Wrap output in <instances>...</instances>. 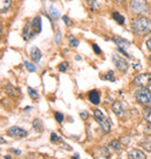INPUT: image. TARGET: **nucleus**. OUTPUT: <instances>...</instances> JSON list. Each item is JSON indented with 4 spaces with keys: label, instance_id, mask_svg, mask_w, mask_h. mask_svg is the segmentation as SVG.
I'll return each mask as SVG.
<instances>
[{
    "label": "nucleus",
    "instance_id": "f257e3e1",
    "mask_svg": "<svg viewBox=\"0 0 151 159\" xmlns=\"http://www.w3.org/2000/svg\"><path fill=\"white\" fill-rule=\"evenodd\" d=\"M131 28H133L134 33H136L140 36L149 35L151 33V20H149L145 16L135 19L131 22Z\"/></svg>",
    "mask_w": 151,
    "mask_h": 159
},
{
    "label": "nucleus",
    "instance_id": "f03ea898",
    "mask_svg": "<svg viewBox=\"0 0 151 159\" xmlns=\"http://www.w3.org/2000/svg\"><path fill=\"white\" fill-rule=\"evenodd\" d=\"M135 98L140 105L149 107L151 105V92L145 87H141L135 92Z\"/></svg>",
    "mask_w": 151,
    "mask_h": 159
},
{
    "label": "nucleus",
    "instance_id": "7ed1b4c3",
    "mask_svg": "<svg viewBox=\"0 0 151 159\" xmlns=\"http://www.w3.org/2000/svg\"><path fill=\"white\" fill-rule=\"evenodd\" d=\"M130 8L137 15H145L148 13L149 6H148L147 0H131L130 1Z\"/></svg>",
    "mask_w": 151,
    "mask_h": 159
},
{
    "label": "nucleus",
    "instance_id": "20e7f679",
    "mask_svg": "<svg viewBox=\"0 0 151 159\" xmlns=\"http://www.w3.org/2000/svg\"><path fill=\"white\" fill-rule=\"evenodd\" d=\"M94 117H95L97 122L99 123V125L101 127V130L103 133L108 134L111 131V122H109V120L103 115V113L100 109H95L94 111Z\"/></svg>",
    "mask_w": 151,
    "mask_h": 159
},
{
    "label": "nucleus",
    "instance_id": "39448f33",
    "mask_svg": "<svg viewBox=\"0 0 151 159\" xmlns=\"http://www.w3.org/2000/svg\"><path fill=\"white\" fill-rule=\"evenodd\" d=\"M134 84L140 86V87H150L151 86V73H142L138 75L135 79H134Z\"/></svg>",
    "mask_w": 151,
    "mask_h": 159
},
{
    "label": "nucleus",
    "instance_id": "423d86ee",
    "mask_svg": "<svg viewBox=\"0 0 151 159\" xmlns=\"http://www.w3.org/2000/svg\"><path fill=\"white\" fill-rule=\"evenodd\" d=\"M113 63L116 66V69L121 72H127L129 67V63L126 61L125 58H122L119 53H113Z\"/></svg>",
    "mask_w": 151,
    "mask_h": 159
},
{
    "label": "nucleus",
    "instance_id": "0eeeda50",
    "mask_svg": "<svg viewBox=\"0 0 151 159\" xmlns=\"http://www.w3.org/2000/svg\"><path fill=\"white\" fill-rule=\"evenodd\" d=\"M8 135L13 138H25L27 136V131L20 127H11L8 129Z\"/></svg>",
    "mask_w": 151,
    "mask_h": 159
},
{
    "label": "nucleus",
    "instance_id": "6e6552de",
    "mask_svg": "<svg viewBox=\"0 0 151 159\" xmlns=\"http://www.w3.org/2000/svg\"><path fill=\"white\" fill-rule=\"evenodd\" d=\"M113 41H114V43L119 47V49L127 50V49L130 47V42L125 40V39H122L121 36H114V37H113Z\"/></svg>",
    "mask_w": 151,
    "mask_h": 159
},
{
    "label": "nucleus",
    "instance_id": "1a4fd4ad",
    "mask_svg": "<svg viewBox=\"0 0 151 159\" xmlns=\"http://www.w3.org/2000/svg\"><path fill=\"white\" fill-rule=\"evenodd\" d=\"M112 109H113V111L115 113V115L117 116V117H122V116L126 114L125 107H123V105H122V102H120V101L114 102V103H113V107H112Z\"/></svg>",
    "mask_w": 151,
    "mask_h": 159
},
{
    "label": "nucleus",
    "instance_id": "9d476101",
    "mask_svg": "<svg viewBox=\"0 0 151 159\" xmlns=\"http://www.w3.org/2000/svg\"><path fill=\"white\" fill-rule=\"evenodd\" d=\"M35 35V33L33 30V28H31V25L30 23H26V26L23 28L22 30V37L25 41H29L31 40L33 37Z\"/></svg>",
    "mask_w": 151,
    "mask_h": 159
},
{
    "label": "nucleus",
    "instance_id": "9b49d317",
    "mask_svg": "<svg viewBox=\"0 0 151 159\" xmlns=\"http://www.w3.org/2000/svg\"><path fill=\"white\" fill-rule=\"evenodd\" d=\"M31 28L35 34H40L41 30H42V21H41L40 16H35V18L31 20Z\"/></svg>",
    "mask_w": 151,
    "mask_h": 159
},
{
    "label": "nucleus",
    "instance_id": "f8f14e48",
    "mask_svg": "<svg viewBox=\"0 0 151 159\" xmlns=\"http://www.w3.org/2000/svg\"><path fill=\"white\" fill-rule=\"evenodd\" d=\"M89 101L92 102L93 105H99L100 103V93L97 89H92L89 93Z\"/></svg>",
    "mask_w": 151,
    "mask_h": 159
},
{
    "label": "nucleus",
    "instance_id": "ddd939ff",
    "mask_svg": "<svg viewBox=\"0 0 151 159\" xmlns=\"http://www.w3.org/2000/svg\"><path fill=\"white\" fill-rule=\"evenodd\" d=\"M129 159H145V155L140 150H131L128 153Z\"/></svg>",
    "mask_w": 151,
    "mask_h": 159
},
{
    "label": "nucleus",
    "instance_id": "4468645a",
    "mask_svg": "<svg viewBox=\"0 0 151 159\" xmlns=\"http://www.w3.org/2000/svg\"><path fill=\"white\" fill-rule=\"evenodd\" d=\"M30 57L31 59L34 61V62H40L41 61V57H42V53L41 51L39 50V48H36V47H33L30 50Z\"/></svg>",
    "mask_w": 151,
    "mask_h": 159
},
{
    "label": "nucleus",
    "instance_id": "2eb2a0df",
    "mask_svg": "<svg viewBox=\"0 0 151 159\" xmlns=\"http://www.w3.org/2000/svg\"><path fill=\"white\" fill-rule=\"evenodd\" d=\"M5 91H6V93H7L8 95H11V97H14V98L20 97V91H19L18 89H15L14 86H12V85H7Z\"/></svg>",
    "mask_w": 151,
    "mask_h": 159
},
{
    "label": "nucleus",
    "instance_id": "dca6fc26",
    "mask_svg": "<svg viewBox=\"0 0 151 159\" xmlns=\"http://www.w3.org/2000/svg\"><path fill=\"white\" fill-rule=\"evenodd\" d=\"M12 6V0H0V11L4 13Z\"/></svg>",
    "mask_w": 151,
    "mask_h": 159
},
{
    "label": "nucleus",
    "instance_id": "f3484780",
    "mask_svg": "<svg viewBox=\"0 0 151 159\" xmlns=\"http://www.w3.org/2000/svg\"><path fill=\"white\" fill-rule=\"evenodd\" d=\"M109 148L113 149L114 151H116V152H121V142L116 141V139L112 141L111 143H109Z\"/></svg>",
    "mask_w": 151,
    "mask_h": 159
},
{
    "label": "nucleus",
    "instance_id": "a211bd4d",
    "mask_svg": "<svg viewBox=\"0 0 151 159\" xmlns=\"http://www.w3.org/2000/svg\"><path fill=\"white\" fill-rule=\"evenodd\" d=\"M86 2L89 6V8L93 9V11H98L100 8V4H99L97 0H86Z\"/></svg>",
    "mask_w": 151,
    "mask_h": 159
},
{
    "label": "nucleus",
    "instance_id": "6ab92c4d",
    "mask_svg": "<svg viewBox=\"0 0 151 159\" xmlns=\"http://www.w3.org/2000/svg\"><path fill=\"white\" fill-rule=\"evenodd\" d=\"M112 15H113V19H114L119 25H123V23H125V18H123L119 12H114Z\"/></svg>",
    "mask_w": 151,
    "mask_h": 159
},
{
    "label": "nucleus",
    "instance_id": "aec40b11",
    "mask_svg": "<svg viewBox=\"0 0 151 159\" xmlns=\"http://www.w3.org/2000/svg\"><path fill=\"white\" fill-rule=\"evenodd\" d=\"M33 128L35 129L36 131H39V133H41L42 130H43V124H42V122H41L40 120H34L33 121Z\"/></svg>",
    "mask_w": 151,
    "mask_h": 159
},
{
    "label": "nucleus",
    "instance_id": "412c9836",
    "mask_svg": "<svg viewBox=\"0 0 151 159\" xmlns=\"http://www.w3.org/2000/svg\"><path fill=\"white\" fill-rule=\"evenodd\" d=\"M143 116L148 121V123H151V107H145L143 111Z\"/></svg>",
    "mask_w": 151,
    "mask_h": 159
},
{
    "label": "nucleus",
    "instance_id": "4be33fe9",
    "mask_svg": "<svg viewBox=\"0 0 151 159\" xmlns=\"http://www.w3.org/2000/svg\"><path fill=\"white\" fill-rule=\"evenodd\" d=\"M28 93H29V97H30L33 100L37 101V100L40 99V95H39V93H37L36 89H31V87H28Z\"/></svg>",
    "mask_w": 151,
    "mask_h": 159
},
{
    "label": "nucleus",
    "instance_id": "5701e85b",
    "mask_svg": "<svg viewBox=\"0 0 151 159\" xmlns=\"http://www.w3.org/2000/svg\"><path fill=\"white\" fill-rule=\"evenodd\" d=\"M102 79L109 80V81H115V78H114V71H108L106 73L105 77H102Z\"/></svg>",
    "mask_w": 151,
    "mask_h": 159
},
{
    "label": "nucleus",
    "instance_id": "b1692460",
    "mask_svg": "<svg viewBox=\"0 0 151 159\" xmlns=\"http://www.w3.org/2000/svg\"><path fill=\"white\" fill-rule=\"evenodd\" d=\"M49 9H50V14H51L53 19H58V18H59V13H58V11L53 6H50Z\"/></svg>",
    "mask_w": 151,
    "mask_h": 159
},
{
    "label": "nucleus",
    "instance_id": "393cba45",
    "mask_svg": "<svg viewBox=\"0 0 151 159\" xmlns=\"http://www.w3.org/2000/svg\"><path fill=\"white\" fill-rule=\"evenodd\" d=\"M141 146H142L145 151H148V152H151V142H149V141L142 142V143H141Z\"/></svg>",
    "mask_w": 151,
    "mask_h": 159
},
{
    "label": "nucleus",
    "instance_id": "a878e982",
    "mask_svg": "<svg viewBox=\"0 0 151 159\" xmlns=\"http://www.w3.org/2000/svg\"><path fill=\"white\" fill-rule=\"evenodd\" d=\"M25 66L27 67V70L29 71V72H35L36 71V66L35 65H33L31 63H29V62H25Z\"/></svg>",
    "mask_w": 151,
    "mask_h": 159
},
{
    "label": "nucleus",
    "instance_id": "bb28decb",
    "mask_svg": "<svg viewBox=\"0 0 151 159\" xmlns=\"http://www.w3.org/2000/svg\"><path fill=\"white\" fill-rule=\"evenodd\" d=\"M69 39H70V47H72V48H76V47H78V44H79L78 40L73 39V36H69Z\"/></svg>",
    "mask_w": 151,
    "mask_h": 159
},
{
    "label": "nucleus",
    "instance_id": "cd10ccee",
    "mask_svg": "<svg viewBox=\"0 0 151 159\" xmlns=\"http://www.w3.org/2000/svg\"><path fill=\"white\" fill-rule=\"evenodd\" d=\"M67 67H69V64L66 62H63L59 64V66H58V70L61 71V72H65L67 70Z\"/></svg>",
    "mask_w": 151,
    "mask_h": 159
},
{
    "label": "nucleus",
    "instance_id": "c85d7f7f",
    "mask_svg": "<svg viewBox=\"0 0 151 159\" xmlns=\"http://www.w3.org/2000/svg\"><path fill=\"white\" fill-rule=\"evenodd\" d=\"M55 119H56V121H57L58 123H62L63 120H64V116H63L62 113L57 111V113H55Z\"/></svg>",
    "mask_w": 151,
    "mask_h": 159
},
{
    "label": "nucleus",
    "instance_id": "c756f323",
    "mask_svg": "<svg viewBox=\"0 0 151 159\" xmlns=\"http://www.w3.org/2000/svg\"><path fill=\"white\" fill-rule=\"evenodd\" d=\"M144 135L145 136H151V123H148L144 127Z\"/></svg>",
    "mask_w": 151,
    "mask_h": 159
},
{
    "label": "nucleus",
    "instance_id": "7c9ffc66",
    "mask_svg": "<svg viewBox=\"0 0 151 159\" xmlns=\"http://www.w3.org/2000/svg\"><path fill=\"white\" fill-rule=\"evenodd\" d=\"M50 138H51V139H50V141H51V143H57V142L59 141V139H61V138H59V137H58L55 133L51 134V136H50Z\"/></svg>",
    "mask_w": 151,
    "mask_h": 159
},
{
    "label": "nucleus",
    "instance_id": "2f4dec72",
    "mask_svg": "<svg viewBox=\"0 0 151 159\" xmlns=\"http://www.w3.org/2000/svg\"><path fill=\"white\" fill-rule=\"evenodd\" d=\"M107 150H108V149H106V148H101V150H100V151H101V153L103 155V157H105V158L109 159V156H111V155H109V152H108Z\"/></svg>",
    "mask_w": 151,
    "mask_h": 159
},
{
    "label": "nucleus",
    "instance_id": "473e14b6",
    "mask_svg": "<svg viewBox=\"0 0 151 159\" xmlns=\"http://www.w3.org/2000/svg\"><path fill=\"white\" fill-rule=\"evenodd\" d=\"M61 40H62V33L58 31L57 34H56V36H55V42H56L57 44H59V43H61Z\"/></svg>",
    "mask_w": 151,
    "mask_h": 159
},
{
    "label": "nucleus",
    "instance_id": "72a5a7b5",
    "mask_svg": "<svg viewBox=\"0 0 151 159\" xmlns=\"http://www.w3.org/2000/svg\"><path fill=\"white\" fill-rule=\"evenodd\" d=\"M92 48H93L94 52L97 53V55H100V53H101V50H100V48H99L97 44H93V45H92Z\"/></svg>",
    "mask_w": 151,
    "mask_h": 159
},
{
    "label": "nucleus",
    "instance_id": "f704fd0d",
    "mask_svg": "<svg viewBox=\"0 0 151 159\" xmlns=\"http://www.w3.org/2000/svg\"><path fill=\"white\" fill-rule=\"evenodd\" d=\"M62 19H63V21L65 22V25H66V26H70V25H72V22L70 21V19L67 18L66 15H64V16H63Z\"/></svg>",
    "mask_w": 151,
    "mask_h": 159
},
{
    "label": "nucleus",
    "instance_id": "c9c22d12",
    "mask_svg": "<svg viewBox=\"0 0 151 159\" xmlns=\"http://www.w3.org/2000/svg\"><path fill=\"white\" fill-rule=\"evenodd\" d=\"M80 117L83 120H86L89 117V113L87 111H80Z\"/></svg>",
    "mask_w": 151,
    "mask_h": 159
},
{
    "label": "nucleus",
    "instance_id": "e433bc0d",
    "mask_svg": "<svg viewBox=\"0 0 151 159\" xmlns=\"http://www.w3.org/2000/svg\"><path fill=\"white\" fill-rule=\"evenodd\" d=\"M147 47H148V49L151 51V39H149V40L147 41Z\"/></svg>",
    "mask_w": 151,
    "mask_h": 159
},
{
    "label": "nucleus",
    "instance_id": "4c0bfd02",
    "mask_svg": "<svg viewBox=\"0 0 151 159\" xmlns=\"http://www.w3.org/2000/svg\"><path fill=\"white\" fill-rule=\"evenodd\" d=\"M12 152H13V153H15V155H21V151H20V150H15V149H13V150H12Z\"/></svg>",
    "mask_w": 151,
    "mask_h": 159
},
{
    "label": "nucleus",
    "instance_id": "58836bf2",
    "mask_svg": "<svg viewBox=\"0 0 151 159\" xmlns=\"http://www.w3.org/2000/svg\"><path fill=\"white\" fill-rule=\"evenodd\" d=\"M78 158H79V155H78V153H76V155L72 157V159H78Z\"/></svg>",
    "mask_w": 151,
    "mask_h": 159
},
{
    "label": "nucleus",
    "instance_id": "ea45409f",
    "mask_svg": "<svg viewBox=\"0 0 151 159\" xmlns=\"http://www.w3.org/2000/svg\"><path fill=\"white\" fill-rule=\"evenodd\" d=\"M76 59H77V61H81V57H79V56H77V57H76Z\"/></svg>",
    "mask_w": 151,
    "mask_h": 159
},
{
    "label": "nucleus",
    "instance_id": "a19ab883",
    "mask_svg": "<svg viewBox=\"0 0 151 159\" xmlns=\"http://www.w3.org/2000/svg\"><path fill=\"white\" fill-rule=\"evenodd\" d=\"M5 159H12V158H11V156H5Z\"/></svg>",
    "mask_w": 151,
    "mask_h": 159
},
{
    "label": "nucleus",
    "instance_id": "79ce46f5",
    "mask_svg": "<svg viewBox=\"0 0 151 159\" xmlns=\"http://www.w3.org/2000/svg\"><path fill=\"white\" fill-rule=\"evenodd\" d=\"M149 61H150V63H151V55L149 56Z\"/></svg>",
    "mask_w": 151,
    "mask_h": 159
},
{
    "label": "nucleus",
    "instance_id": "37998d69",
    "mask_svg": "<svg viewBox=\"0 0 151 159\" xmlns=\"http://www.w3.org/2000/svg\"><path fill=\"white\" fill-rule=\"evenodd\" d=\"M117 1H123V0H117Z\"/></svg>",
    "mask_w": 151,
    "mask_h": 159
},
{
    "label": "nucleus",
    "instance_id": "c03bdc74",
    "mask_svg": "<svg viewBox=\"0 0 151 159\" xmlns=\"http://www.w3.org/2000/svg\"><path fill=\"white\" fill-rule=\"evenodd\" d=\"M50 1H53V0H50Z\"/></svg>",
    "mask_w": 151,
    "mask_h": 159
}]
</instances>
